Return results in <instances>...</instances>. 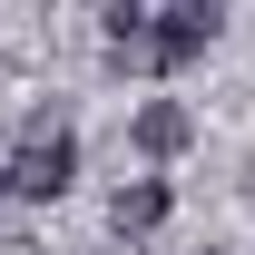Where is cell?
<instances>
[{"label":"cell","instance_id":"6","mask_svg":"<svg viewBox=\"0 0 255 255\" xmlns=\"http://www.w3.org/2000/svg\"><path fill=\"white\" fill-rule=\"evenodd\" d=\"M0 196H10V157H0Z\"/></svg>","mask_w":255,"mask_h":255},{"label":"cell","instance_id":"3","mask_svg":"<svg viewBox=\"0 0 255 255\" xmlns=\"http://www.w3.org/2000/svg\"><path fill=\"white\" fill-rule=\"evenodd\" d=\"M167 206H177V196H167V177H128V187L108 196V226H118V236H157Z\"/></svg>","mask_w":255,"mask_h":255},{"label":"cell","instance_id":"2","mask_svg":"<svg viewBox=\"0 0 255 255\" xmlns=\"http://www.w3.org/2000/svg\"><path fill=\"white\" fill-rule=\"evenodd\" d=\"M206 39H216V0H167V10H147V30H137V69H187Z\"/></svg>","mask_w":255,"mask_h":255},{"label":"cell","instance_id":"5","mask_svg":"<svg viewBox=\"0 0 255 255\" xmlns=\"http://www.w3.org/2000/svg\"><path fill=\"white\" fill-rule=\"evenodd\" d=\"M98 10H108V39H137V30H147V0H98Z\"/></svg>","mask_w":255,"mask_h":255},{"label":"cell","instance_id":"4","mask_svg":"<svg viewBox=\"0 0 255 255\" xmlns=\"http://www.w3.org/2000/svg\"><path fill=\"white\" fill-rule=\"evenodd\" d=\"M128 137H137V157H187V137H196V118L177 108V98H147Z\"/></svg>","mask_w":255,"mask_h":255},{"label":"cell","instance_id":"7","mask_svg":"<svg viewBox=\"0 0 255 255\" xmlns=\"http://www.w3.org/2000/svg\"><path fill=\"white\" fill-rule=\"evenodd\" d=\"M206 255H216V246H206Z\"/></svg>","mask_w":255,"mask_h":255},{"label":"cell","instance_id":"1","mask_svg":"<svg viewBox=\"0 0 255 255\" xmlns=\"http://www.w3.org/2000/svg\"><path fill=\"white\" fill-rule=\"evenodd\" d=\"M10 187L20 196H69L79 187V128L69 118H30L20 147H10Z\"/></svg>","mask_w":255,"mask_h":255}]
</instances>
